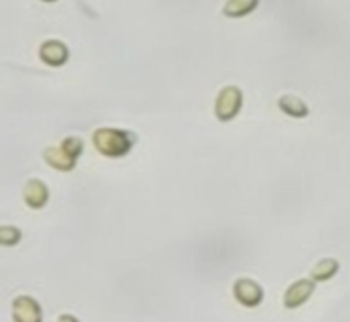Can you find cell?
Instances as JSON below:
<instances>
[{
    "label": "cell",
    "instance_id": "cell-1",
    "mask_svg": "<svg viewBox=\"0 0 350 322\" xmlns=\"http://www.w3.org/2000/svg\"><path fill=\"white\" fill-rule=\"evenodd\" d=\"M137 141L134 132L118 127H98L92 134L93 147L107 158H120L127 155Z\"/></svg>",
    "mask_w": 350,
    "mask_h": 322
},
{
    "label": "cell",
    "instance_id": "cell-2",
    "mask_svg": "<svg viewBox=\"0 0 350 322\" xmlns=\"http://www.w3.org/2000/svg\"><path fill=\"white\" fill-rule=\"evenodd\" d=\"M83 151V140L78 136H68L62 140L59 147H48L42 152L44 160L52 169L70 171L75 167Z\"/></svg>",
    "mask_w": 350,
    "mask_h": 322
},
{
    "label": "cell",
    "instance_id": "cell-3",
    "mask_svg": "<svg viewBox=\"0 0 350 322\" xmlns=\"http://www.w3.org/2000/svg\"><path fill=\"white\" fill-rule=\"evenodd\" d=\"M243 104V93L237 85L221 88L215 100V116L220 122L232 121L241 111Z\"/></svg>",
    "mask_w": 350,
    "mask_h": 322
},
{
    "label": "cell",
    "instance_id": "cell-4",
    "mask_svg": "<svg viewBox=\"0 0 350 322\" xmlns=\"http://www.w3.org/2000/svg\"><path fill=\"white\" fill-rule=\"evenodd\" d=\"M38 58L49 67H62L70 59V49L62 40L48 38L40 44Z\"/></svg>",
    "mask_w": 350,
    "mask_h": 322
},
{
    "label": "cell",
    "instance_id": "cell-5",
    "mask_svg": "<svg viewBox=\"0 0 350 322\" xmlns=\"http://www.w3.org/2000/svg\"><path fill=\"white\" fill-rule=\"evenodd\" d=\"M316 289V281L312 278H299L294 281L283 295V304L288 310H294L305 304Z\"/></svg>",
    "mask_w": 350,
    "mask_h": 322
},
{
    "label": "cell",
    "instance_id": "cell-6",
    "mask_svg": "<svg viewBox=\"0 0 350 322\" xmlns=\"http://www.w3.org/2000/svg\"><path fill=\"white\" fill-rule=\"evenodd\" d=\"M232 293L235 300L245 307H256L262 301V288L250 278H238L234 282Z\"/></svg>",
    "mask_w": 350,
    "mask_h": 322
},
{
    "label": "cell",
    "instance_id": "cell-7",
    "mask_svg": "<svg viewBox=\"0 0 350 322\" xmlns=\"http://www.w3.org/2000/svg\"><path fill=\"white\" fill-rule=\"evenodd\" d=\"M12 319L14 322H41L42 311L36 299L23 295L12 301Z\"/></svg>",
    "mask_w": 350,
    "mask_h": 322
},
{
    "label": "cell",
    "instance_id": "cell-8",
    "mask_svg": "<svg viewBox=\"0 0 350 322\" xmlns=\"http://www.w3.org/2000/svg\"><path fill=\"white\" fill-rule=\"evenodd\" d=\"M23 200L25 203L31 207V208H41L46 204L48 197H49V192L48 188L45 185V182H42L38 178H31L29 179L25 186H23Z\"/></svg>",
    "mask_w": 350,
    "mask_h": 322
},
{
    "label": "cell",
    "instance_id": "cell-9",
    "mask_svg": "<svg viewBox=\"0 0 350 322\" xmlns=\"http://www.w3.org/2000/svg\"><path fill=\"white\" fill-rule=\"evenodd\" d=\"M278 107L283 114L295 119H302L309 115L308 104L301 97L291 93L282 95L278 100Z\"/></svg>",
    "mask_w": 350,
    "mask_h": 322
},
{
    "label": "cell",
    "instance_id": "cell-10",
    "mask_svg": "<svg viewBox=\"0 0 350 322\" xmlns=\"http://www.w3.org/2000/svg\"><path fill=\"white\" fill-rule=\"evenodd\" d=\"M260 4V0H226L221 14L227 18L237 19L252 14Z\"/></svg>",
    "mask_w": 350,
    "mask_h": 322
},
{
    "label": "cell",
    "instance_id": "cell-11",
    "mask_svg": "<svg viewBox=\"0 0 350 322\" xmlns=\"http://www.w3.org/2000/svg\"><path fill=\"white\" fill-rule=\"evenodd\" d=\"M340 269V263L335 258L320 259L310 270V278L316 282H324L334 278Z\"/></svg>",
    "mask_w": 350,
    "mask_h": 322
},
{
    "label": "cell",
    "instance_id": "cell-12",
    "mask_svg": "<svg viewBox=\"0 0 350 322\" xmlns=\"http://www.w3.org/2000/svg\"><path fill=\"white\" fill-rule=\"evenodd\" d=\"M22 233L15 226H0V243L3 245H15L19 243Z\"/></svg>",
    "mask_w": 350,
    "mask_h": 322
},
{
    "label": "cell",
    "instance_id": "cell-13",
    "mask_svg": "<svg viewBox=\"0 0 350 322\" xmlns=\"http://www.w3.org/2000/svg\"><path fill=\"white\" fill-rule=\"evenodd\" d=\"M57 322H78V319L71 314H62L57 319Z\"/></svg>",
    "mask_w": 350,
    "mask_h": 322
},
{
    "label": "cell",
    "instance_id": "cell-14",
    "mask_svg": "<svg viewBox=\"0 0 350 322\" xmlns=\"http://www.w3.org/2000/svg\"><path fill=\"white\" fill-rule=\"evenodd\" d=\"M41 1H44V3H55L57 0H41Z\"/></svg>",
    "mask_w": 350,
    "mask_h": 322
}]
</instances>
